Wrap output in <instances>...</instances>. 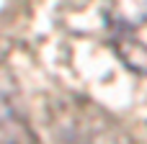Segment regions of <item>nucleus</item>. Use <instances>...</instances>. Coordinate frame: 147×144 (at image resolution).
Masks as SVG:
<instances>
[{"mask_svg": "<svg viewBox=\"0 0 147 144\" xmlns=\"http://www.w3.org/2000/svg\"><path fill=\"white\" fill-rule=\"evenodd\" d=\"M114 54L137 75H147V0H103Z\"/></svg>", "mask_w": 147, "mask_h": 144, "instance_id": "1", "label": "nucleus"}]
</instances>
